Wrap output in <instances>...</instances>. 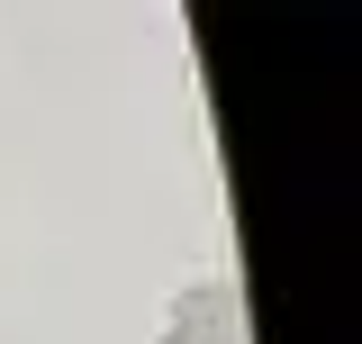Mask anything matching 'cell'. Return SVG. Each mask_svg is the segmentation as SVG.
<instances>
[{"instance_id":"cell-1","label":"cell","mask_w":362,"mask_h":344,"mask_svg":"<svg viewBox=\"0 0 362 344\" xmlns=\"http://www.w3.org/2000/svg\"><path fill=\"white\" fill-rule=\"evenodd\" d=\"M173 336L181 344H245V336H235V290H226V281H199V290L181 299Z\"/></svg>"}]
</instances>
